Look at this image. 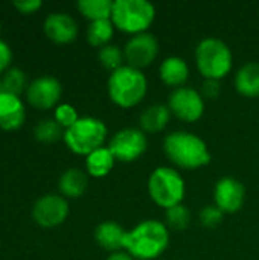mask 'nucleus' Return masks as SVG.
<instances>
[{
    "label": "nucleus",
    "instance_id": "nucleus-26",
    "mask_svg": "<svg viewBox=\"0 0 259 260\" xmlns=\"http://www.w3.org/2000/svg\"><path fill=\"white\" fill-rule=\"evenodd\" d=\"M189 222H191V212L183 204L174 206L166 210V224L171 230L182 232L188 229Z\"/></svg>",
    "mask_w": 259,
    "mask_h": 260
},
{
    "label": "nucleus",
    "instance_id": "nucleus-12",
    "mask_svg": "<svg viewBox=\"0 0 259 260\" xmlns=\"http://www.w3.org/2000/svg\"><path fill=\"white\" fill-rule=\"evenodd\" d=\"M159 53V43L153 34L143 32L131 37L124 49L125 59L128 66L134 69L148 67Z\"/></svg>",
    "mask_w": 259,
    "mask_h": 260
},
{
    "label": "nucleus",
    "instance_id": "nucleus-31",
    "mask_svg": "<svg viewBox=\"0 0 259 260\" xmlns=\"http://www.w3.org/2000/svg\"><path fill=\"white\" fill-rule=\"evenodd\" d=\"M12 5L21 14H34L35 11H38L41 8L40 0H21V2H14Z\"/></svg>",
    "mask_w": 259,
    "mask_h": 260
},
{
    "label": "nucleus",
    "instance_id": "nucleus-3",
    "mask_svg": "<svg viewBox=\"0 0 259 260\" xmlns=\"http://www.w3.org/2000/svg\"><path fill=\"white\" fill-rule=\"evenodd\" d=\"M107 88L110 99L118 107L133 108L145 98L148 82L145 75L139 69H134L127 64L111 72Z\"/></svg>",
    "mask_w": 259,
    "mask_h": 260
},
{
    "label": "nucleus",
    "instance_id": "nucleus-7",
    "mask_svg": "<svg viewBox=\"0 0 259 260\" xmlns=\"http://www.w3.org/2000/svg\"><path fill=\"white\" fill-rule=\"evenodd\" d=\"M148 192L151 200L166 210L182 204L185 198V181L172 168H157L148 180Z\"/></svg>",
    "mask_w": 259,
    "mask_h": 260
},
{
    "label": "nucleus",
    "instance_id": "nucleus-27",
    "mask_svg": "<svg viewBox=\"0 0 259 260\" xmlns=\"http://www.w3.org/2000/svg\"><path fill=\"white\" fill-rule=\"evenodd\" d=\"M98 58H99V62H101L107 70L114 72V70H118V69H121V67L124 66L122 61H124L125 55H124V52L121 50V47H118V46H114V44H108V46H105V47H102V49L99 50Z\"/></svg>",
    "mask_w": 259,
    "mask_h": 260
},
{
    "label": "nucleus",
    "instance_id": "nucleus-17",
    "mask_svg": "<svg viewBox=\"0 0 259 260\" xmlns=\"http://www.w3.org/2000/svg\"><path fill=\"white\" fill-rule=\"evenodd\" d=\"M159 73H160V79L169 85V87H176V88H180L189 78V69H188V64L179 58V56H169L166 58L160 69H159Z\"/></svg>",
    "mask_w": 259,
    "mask_h": 260
},
{
    "label": "nucleus",
    "instance_id": "nucleus-8",
    "mask_svg": "<svg viewBox=\"0 0 259 260\" xmlns=\"http://www.w3.org/2000/svg\"><path fill=\"white\" fill-rule=\"evenodd\" d=\"M148 142L143 131L136 128H125L118 131L110 140L108 149L119 161H134L147 151Z\"/></svg>",
    "mask_w": 259,
    "mask_h": 260
},
{
    "label": "nucleus",
    "instance_id": "nucleus-6",
    "mask_svg": "<svg viewBox=\"0 0 259 260\" xmlns=\"http://www.w3.org/2000/svg\"><path fill=\"white\" fill-rule=\"evenodd\" d=\"M195 61L206 79L220 81L231 72L234 58L226 43L218 38H206L197 46Z\"/></svg>",
    "mask_w": 259,
    "mask_h": 260
},
{
    "label": "nucleus",
    "instance_id": "nucleus-9",
    "mask_svg": "<svg viewBox=\"0 0 259 260\" xmlns=\"http://www.w3.org/2000/svg\"><path fill=\"white\" fill-rule=\"evenodd\" d=\"M169 111L183 122H197L205 111V102L194 88L180 87L169 94Z\"/></svg>",
    "mask_w": 259,
    "mask_h": 260
},
{
    "label": "nucleus",
    "instance_id": "nucleus-22",
    "mask_svg": "<svg viewBox=\"0 0 259 260\" xmlns=\"http://www.w3.org/2000/svg\"><path fill=\"white\" fill-rule=\"evenodd\" d=\"M113 3L111 0H79L78 9L90 21L111 20Z\"/></svg>",
    "mask_w": 259,
    "mask_h": 260
},
{
    "label": "nucleus",
    "instance_id": "nucleus-29",
    "mask_svg": "<svg viewBox=\"0 0 259 260\" xmlns=\"http://www.w3.org/2000/svg\"><path fill=\"white\" fill-rule=\"evenodd\" d=\"M223 212L217 206H206L200 212V222L205 227H217L223 221Z\"/></svg>",
    "mask_w": 259,
    "mask_h": 260
},
{
    "label": "nucleus",
    "instance_id": "nucleus-20",
    "mask_svg": "<svg viewBox=\"0 0 259 260\" xmlns=\"http://www.w3.org/2000/svg\"><path fill=\"white\" fill-rule=\"evenodd\" d=\"M171 117V111L168 108V105H151L150 108H147L142 116H140V126L143 133H159L162 131Z\"/></svg>",
    "mask_w": 259,
    "mask_h": 260
},
{
    "label": "nucleus",
    "instance_id": "nucleus-32",
    "mask_svg": "<svg viewBox=\"0 0 259 260\" xmlns=\"http://www.w3.org/2000/svg\"><path fill=\"white\" fill-rule=\"evenodd\" d=\"M221 93L220 81L217 79H206L203 82V94L209 99H217Z\"/></svg>",
    "mask_w": 259,
    "mask_h": 260
},
{
    "label": "nucleus",
    "instance_id": "nucleus-18",
    "mask_svg": "<svg viewBox=\"0 0 259 260\" xmlns=\"http://www.w3.org/2000/svg\"><path fill=\"white\" fill-rule=\"evenodd\" d=\"M235 87L240 94L246 98L259 96V64L249 62L243 66L235 76Z\"/></svg>",
    "mask_w": 259,
    "mask_h": 260
},
{
    "label": "nucleus",
    "instance_id": "nucleus-2",
    "mask_svg": "<svg viewBox=\"0 0 259 260\" xmlns=\"http://www.w3.org/2000/svg\"><path fill=\"white\" fill-rule=\"evenodd\" d=\"M163 151L166 157L182 169H197L211 161L206 143L195 134L176 131L165 137Z\"/></svg>",
    "mask_w": 259,
    "mask_h": 260
},
{
    "label": "nucleus",
    "instance_id": "nucleus-23",
    "mask_svg": "<svg viewBox=\"0 0 259 260\" xmlns=\"http://www.w3.org/2000/svg\"><path fill=\"white\" fill-rule=\"evenodd\" d=\"M114 32V24L111 20H98L92 21L87 29V41L93 47H105L111 40Z\"/></svg>",
    "mask_w": 259,
    "mask_h": 260
},
{
    "label": "nucleus",
    "instance_id": "nucleus-15",
    "mask_svg": "<svg viewBox=\"0 0 259 260\" xmlns=\"http://www.w3.org/2000/svg\"><path fill=\"white\" fill-rule=\"evenodd\" d=\"M26 113L24 105L18 96L3 93L0 94V128L6 131H14L20 128L24 122Z\"/></svg>",
    "mask_w": 259,
    "mask_h": 260
},
{
    "label": "nucleus",
    "instance_id": "nucleus-30",
    "mask_svg": "<svg viewBox=\"0 0 259 260\" xmlns=\"http://www.w3.org/2000/svg\"><path fill=\"white\" fill-rule=\"evenodd\" d=\"M12 59V52L11 47L8 46V43H5L3 40H0V76L9 70V64Z\"/></svg>",
    "mask_w": 259,
    "mask_h": 260
},
{
    "label": "nucleus",
    "instance_id": "nucleus-10",
    "mask_svg": "<svg viewBox=\"0 0 259 260\" xmlns=\"http://www.w3.org/2000/svg\"><path fill=\"white\" fill-rule=\"evenodd\" d=\"M67 215H69V204L66 198L53 193L44 195L40 200H37L32 209L34 221L44 229H52L63 224Z\"/></svg>",
    "mask_w": 259,
    "mask_h": 260
},
{
    "label": "nucleus",
    "instance_id": "nucleus-11",
    "mask_svg": "<svg viewBox=\"0 0 259 260\" xmlns=\"http://www.w3.org/2000/svg\"><path fill=\"white\" fill-rule=\"evenodd\" d=\"M61 84L58 79L52 76H40L34 79L26 88V99L29 105L37 110H50L58 107V101L61 99Z\"/></svg>",
    "mask_w": 259,
    "mask_h": 260
},
{
    "label": "nucleus",
    "instance_id": "nucleus-19",
    "mask_svg": "<svg viewBox=\"0 0 259 260\" xmlns=\"http://www.w3.org/2000/svg\"><path fill=\"white\" fill-rule=\"evenodd\" d=\"M87 184H89L87 175L81 169L72 168V169H67L61 175L58 187H60V192L64 197H67V198H78V197H81L85 192Z\"/></svg>",
    "mask_w": 259,
    "mask_h": 260
},
{
    "label": "nucleus",
    "instance_id": "nucleus-14",
    "mask_svg": "<svg viewBox=\"0 0 259 260\" xmlns=\"http://www.w3.org/2000/svg\"><path fill=\"white\" fill-rule=\"evenodd\" d=\"M44 34L58 44L72 43L78 35V24L73 17L64 12L49 14L44 20Z\"/></svg>",
    "mask_w": 259,
    "mask_h": 260
},
{
    "label": "nucleus",
    "instance_id": "nucleus-21",
    "mask_svg": "<svg viewBox=\"0 0 259 260\" xmlns=\"http://www.w3.org/2000/svg\"><path fill=\"white\" fill-rule=\"evenodd\" d=\"M114 161H116V158L113 157L111 151L108 148L102 146V148H99V149H96L87 155L85 168L92 177L101 178V177H105L110 174V171L114 166Z\"/></svg>",
    "mask_w": 259,
    "mask_h": 260
},
{
    "label": "nucleus",
    "instance_id": "nucleus-33",
    "mask_svg": "<svg viewBox=\"0 0 259 260\" xmlns=\"http://www.w3.org/2000/svg\"><path fill=\"white\" fill-rule=\"evenodd\" d=\"M107 260H134L127 251L125 253H122V251H118V253H113L110 257Z\"/></svg>",
    "mask_w": 259,
    "mask_h": 260
},
{
    "label": "nucleus",
    "instance_id": "nucleus-16",
    "mask_svg": "<svg viewBox=\"0 0 259 260\" xmlns=\"http://www.w3.org/2000/svg\"><path fill=\"white\" fill-rule=\"evenodd\" d=\"M125 236H127V232L113 221L102 222L95 230V239L98 245L102 247L104 250L114 251V253L124 248Z\"/></svg>",
    "mask_w": 259,
    "mask_h": 260
},
{
    "label": "nucleus",
    "instance_id": "nucleus-24",
    "mask_svg": "<svg viewBox=\"0 0 259 260\" xmlns=\"http://www.w3.org/2000/svg\"><path fill=\"white\" fill-rule=\"evenodd\" d=\"M26 87V75L23 70L12 67L0 76V94L9 93L18 96Z\"/></svg>",
    "mask_w": 259,
    "mask_h": 260
},
{
    "label": "nucleus",
    "instance_id": "nucleus-1",
    "mask_svg": "<svg viewBox=\"0 0 259 260\" xmlns=\"http://www.w3.org/2000/svg\"><path fill=\"white\" fill-rule=\"evenodd\" d=\"M169 233L166 225L148 219L127 232L124 250L134 260L157 259L168 247Z\"/></svg>",
    "mask_w": 259,
    "mask_h": 260
},
{
    "label": "nucleus",
    "instance_id": "nucleus-4",
    "mask_svg": "<svg viewBox=\"0 0 259 260\" xmlns=\"http://www.w3.org/2000/svg\"><path fill=\"white\" fill-rule=\"evenodd\" d=\"M156 9L145 0H116L113 3L111 21L114 27L127 34H143L153 23Z\"/></svg>",
    "mask_w": 259,
    "mask_h": 260
},
{
    "label": "nucleus",
    "instance_id": "nucleus-28",
    "mask_svg": "<svg viewBox=\"0 0 259 260\" xmlns=\"http://www.w3.org/2000/svg\"><path fill=\"white\" fill-rule=\"evenodd\" d=\"M78 113L76 110L69 105V104H61L55 108V120L64 128L69 129L70 126H73L78 122Z\"/></svg>",
    "mask_w": 259,
    "mask_h": 260
},
{
    "label": "nucleus",
    "instance_id": "nucleus-5",
    "mask_svg": "<svg viewBox=\"0 0 259 260\" xmlns=\"http://www.w3.org/2000/svg\"><path fill=\"white\" fill-rule=\"evenodd\" d=\"M64 143L78 155H89L102 148L107 139V126L96 117H79L78 122L64 131Z\"/></svg>",
    "mask_w": 259,
    "mask_h": 260
},
{
    "label": "nucleus",
    "instance_id": "nucleus-13",
    "mask_svg": "<svg viewBox=\"0 0 259 260\" xmlns=\"http://www.w3.org/2000/svg\"><path fill=\"white\" fill-rule=\"evenodd\" d=\"M214 198H215V206L223 213H235L244 204L246 190L238 180L226 177L217 183Z\"/></svg>",
    "mask_w": 259,
    "mask_h": 260
},
{
    "label": "nucleus",
    "instance_id": "nucleus-25",
    "mask_svg": "<svg viewBox=\"0 0 259 260\" xmlns=\"http://www.w3.org/2000/svg\"><path fill=\"white\" fill-rule=\"evenodd\" d=\"M64 131L66 129L55 119H46V120L38 122L34 134H35L37 140H40L43 143H53L64 137Z\"/></svg>",
    "mask_w": 259,
    "mask_h": 260
}]
</instances>
